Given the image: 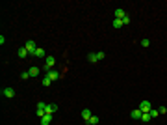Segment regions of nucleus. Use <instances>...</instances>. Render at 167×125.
Instances as JSON below:
<instances>
[{
  "instance_id": "11",
  "label": "nucleus",
  "mask_w": 167,
  "mask_h": 125,
  "mask_svg": "<svg viewBox=\"0 0 167 125\" xmlns=\"http://www.w3.org/2000/svg\"><path fill=\"white\" fill-rule=\"evenodd\" d=\"M34 56H37V58H47V52H45V49H41V47H37V51H35V54Z\"/></svg>"
},
{
  "instance_id": "19",
  "label": "nucleus",
  "mask_w": 167,
  "mask_h": 125,
  "mask_svg": "<svg viewBox=\"0 0 167 125\" xmlns=\"http://www.w3.org/2000/svg\"><path fill=\"white\" fill-rule=\"evenodd\" d=\"M141 121H143V123H149V121H150V112H145L143 116H141Z\"/></svg>"
},
{
  "instance_id": "4",
  "label": "nucleus",
  "mask_w": 167,
  "mask_h": 125,
  "mask_svg": "<svg viewBox=\"0 0 167 125\" xmlns=\"http://www.w3.org/2000/svg\"><path fill=\"white\" fill-rule=\"evenodd\" d=\"M137 108H139L141 110V112H150V110H152V105H150V103H149V101H141L139 103V106H137Z\"/></svg>"
},
{
  "instance_id": "10",
  "label": "nucleus",
  "mask_w": 167,
  "mask_h": 125,
  "mask_svg": "<svg viewBox=\"0 0 167 125\" xmlns=\"http://www.w3.org/2000/svg\"><path fill=\"white\" fill-rule=\"evenodd\" d=\"M91 116H93V114H91L89 108H84V110H82V120H84V121H87Z\"/></svg>"
},
{
  "instance_id": "7",
  "label": "nucleus",
  "mask_w": 167,
  "mask_h": 125,
  "mask_svg": "<svg viewBox=\"0 0 167 125\" xmlns=\"http://www.w3.org/2000/svg\"><path fill=\"white\" fill-rule=\"evenodd\" d=\"M56 110H58V105H54V103H47V108H45L47 114H54Z\"/></svg>"
},
{
  "instance_id": "23",
  "label": "nucleus",
  "mask_w": 167,
  "mask_h": 125,
  "mask_svg": "<svg viewBox=\"0 0 167 125\" xmlns=\"http://www.w3.org/2000/svg\"><path fill=\"white\" fill-rule=\"evenodd\" d=\"M158 116H160L158 110H150V118H158Z\"/></svg>"
},
{
  "instance_id": "6",
  "label": "nucleus",
  "mask_w": 167,
  "mask_h": 125,
  "mask_svg": "<svg viewBox=\"0 0 167 125\" xmlns=\"http://www.w3.org/2000/svg\"><path fill=\"white\" fill-rule=\"evenodd\" d=\"M47 75H48V77H50V80H52V82H54V80H58V78L61 77V75H59V71H56V69H50V71H48Z\"/></svg>"
},
{
  "instance_id": "20",
  "label": "nucleus",
  "mask_w": 167,
  "mask_h": 125,
  "mask_svg": "<svg viewBox=\"0 0 167 125\" xmlns=\"http://www.w3.org/2000/svg\"><path fill=\"white\" fill-rule=\"evenodd\" d=\"M28 78H32L30 73H28V71H22V73H20V80H28Z\"/></svg>"
},
{
  "instance_id": "18",
  "label": "nucleus",
  "mask_w": 167,
  "mask_h": 125,
  "mask_svg": "<svg viewBox=\"0 0 167 125\" xmlns=\"http://www.w3.org/2000/svg\"><path fill=\"white\" fill-rule=\"evenodd\" d=\"M30 54V52L26 51V47H22V49H19V58H26V56Z\"/></svg>"
},
{
  "instance_id": "24",
  "label": "nucleus",
  "mask_w": 167,
  "mask_h": 125,
  "mask_svg": "<svg viewBox=\"0 0 167 125\" xmlns=\"http://www.w3.org/2000/svg\"><path fill=\"white\" fill-rule=\"evenodd\" d=\"M130 23H132V21H130V17L126 15V17H124V19H123V24H130Z\"/></svg>"
},
{
  "instance_id": "21",
  "label": "nucleus",
  "mask_w": 167,
  "mask_h": 125,
  "mask_svg": "<svg viewBox=\"0 0 167 125\" xmlns=\"http://www.w3.org/2000/svg\"><path fill=\"white\" fill-rule=\"evenodd\" d=\"M97 56H98V62H100V60H104V58H106V52H104V51H98V52H97Z\"/></svg>"
},
{
  "instance_id": "22",
  "label": "nucleus",
  "mask_w": 167,
  "mask_h": 125,
  "mask_svg": "<svg viewBox=\"0 0 167 125\" xmlns=\"http://www.w3.org/2000/svg\"><path fill=\"white\" fill-rule=\"evenodd\" d=\"M149 45H150V41H149L147 37H143V39H141V47H149Z\"/></svg>"
},
{
  "instance_id": "13",
  "label": "nucleus",
  "mask_w": 167,
  "mask_h": 125,
  "mask_svg": "<svg viewBox=\"0 0 167 125\" xmlns=\"http://www.w3.org/2000/svg\"><path fill=\"white\" fill-rule=\"evenodd\" d=\"M87 60H89L91 64H97V62H98V56H97V52H89V54H87Z\"/></svg>"
},
{
  "instance_id": "14",
  "label": "nucleus",
  "mask_w": 167,
  "mask_h": 125,
  "mask_svg": "<svg viewBox=\"0 0 167 125\" xmlns=\"http://www.w3.org/2000/svg\"><path fill=\"white\" fill-rule=\"evenodd\" d=\"M124 17H126V13H124V9L117 8V9H115V19H124Z\"/></svg>"
},
{
  "instance_id": "16",
  "label": "nucleus",
  "mask_w": 167,
  "mask_h": 125,
  "mask_svg": "<svg viewBox=\"0 0 167 125\" xmlns=\"http://www.w3.org/2000/svg\"><path fill=\"white\" fill-rule=\"evenodd\" d=\"M41 84H43L45 88H48V86H50V84H52L50 77H48V75H45V77H43V80H41Z\"/></svg>"
},
{
  "instance_id": "2",
  "label": "nucleus",
  "mask_w": 167,
  "mask_h": 125,
  "mask_svg": "<svg viewBox=\"0 0 167 125\" xmlns=\"http://www.w3.org/2000/svg\"><path fill=\"white\" fill-rule=\"evenodd\" d=\"M45 108H47V103H43V101H39L37 105H35V112H37L39 118H43L45 114H47V112H45Z\"/></svg>"
},
{
  "instance_id": "1",
  "label": "nucleus",
  "mask_w": 167,
  "mask_h": 125,
  "mask_svg": "<svg viewBox=\"0 0 167 125\" xmlns=\"http://www.w3.org/2000/svg\"><path fill=\"white\" fill-rule=\"evenodd\" d=\"M54 66H56V58H54L52 54H48L47 58H45V66H43V69L48 73L50 69H54Z\"/></svg>"
},
{
  "instance_id": "25",
  "label": "nucleus",
  "mask_w": 167,
  "mask_h": 125,
  "mask_svg": "<svg viewBox=\"0 0 167 125\" xmlns=\"http://www.w3.org/2000/svg\"><path fill=\"white\" fill-rule=\"evenodd\" d=\"M158 112H160V114H167V108H165V106H160Z\"/></svg>"
},
{
  "instance_id": "12",
  "label": "nucleus",
  "mask_w": 167,
  "mask_h": 125,
  "mask_svg": "<svg viewBox=\"0 0 167 125\" xmlns=\"http://www.w3.org/2000/svg\"><path fill=\"white\" fill-rule=\"evenodd\" d=\"M28 73H30V77H32V78H35L39 73H41V71H39V67H34V66H32L30 69H28Z\"/></svg>"
},
{
  "instance_id": "3",
  "label": "nucleus",
  "mask_w": 167,
  "mask_h": 125,
  "mask_svg": "<svg viewBox=\"0 0 167 125\" xmlns=\"http://www.w3.org/2000/svg\"><path fill=\"white\" fill-rule=\"evenodd\" d=\"M24 47H26V51L30 52L32 56H34V54H35V51H37V45L34 43V39H28V41H26V45H24Z\"/></svg>"
},
{
  "instance_id": "15",
  "label": "nucleus",
  "mask_w": 167,
  "mask_h": 125,
  "mask_svg": "<svg viewBox=\"0 0 167 125\" xmlns=\"http://www.w3.org/2000/svg\"><path fill=\"white\" fill-rule=\"evenodd\" d=\"M113 28H115V30H119V28H123L124 24H123V19H113Z\"/></svg>"
},
{
  "instance_id": "5",
  "label": "nucleus",
  "mask_w": 167,
  "mask_h": 125,
  "mask_svg": "<svg viewBox=\"0 0 167 125\" xmlns=\"http://www.w3.org/2000/svg\"><path fill=\"white\" fill-rule=\"evenodd\" d=\"M2 95H4L6 99H13L15 97V88H4V90H2Z\"/></svg>"
},
{
  "instance_id": "17",
  "label": "nucleus",
  "mask_w": 167,
  "mask_h": 125,
  "mask_svg": "<svg viewBox=\"0 0 167 125\" xmlns=\"http://www.w3.org/2000/svg\"><path fill=\"white\" fill-rule=\"evenodd\" d=\"M86 123H87V125H97V123H98V116H91Z\"/></svg>"
},
{
  "instance_id": "8",
  "label": "nucleus",
  "mask_w": 167,
  "mask_h": 125,
  "mask_svg": "<svg viewBox=\"0 0 167 125\" xmlns=\"http://www.w3.org/2000/svg\"><path fill=\"white\" fill-rule=\"evenodd\" d=\"M141 116H143V112H141L139 108H136V110L130 112V118H132V120H141Z\"/></svg>"
},
{
  "instance_id": "9",
  "label": "nucleus",
  "mask_w": 167,
  "mask_h": 125,
  "mask_svg": "<svg viewBox=\"0 0 167 125\" xmlns=\"http://www.w3.org/2000/svg\"><path fill=\"white\" fill-rule=\"evenodd\" d=\"M52 123V114H45L41 118V125H50Z\"/></svg>"
}]
</instances>
